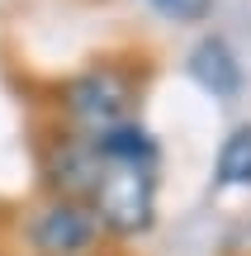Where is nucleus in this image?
Masks as SVG:
<instances>
[{"mask_svg":"<svg viewBox=\"0 0 251 256\" xmlns=\"http://www.w3.org/2000/svg\"><path fill=\"white\" fill-rule=\"evenodd\" d=\"M157 162H104L100 156V176L90 185V218L95 228L114 232V238H138L152 228L157 218Z\"/></svg>","mask_w":251,"mask_h":256,"instance_id":"nucleus-1","label":"nucleus"},{"mask_svg":"<svg viewBox=\"0 0 251 256\" xmlns=\"http://www.w3.org/2000/svg\"><path fill=\"white\" fill-rule=\"evenodd\" d=\"M71 124L81 128L85 138L104 133V128L128 124V104H133V81L119 72V66H95V72L76 76L62 95Z\"/></svg>","mask_w":251,"mask_h":256,"instance_id":"nucleus-2","label":"nucleus"},{"mask_svg":"<svg viewBox=\"0 0 251 256\" xmlns=\"http://www.w3.org/2000/svg\"><path fill=\"white\" fill-rule=\"evenodd\" d=\"M28 238L43 256H76L95 242V218L81 200H52L47 209H38Z\"/></svg>","mask_w":251,"mask_h":256,"instance_id":"nucleus-3","label":"nucleus"},{"mask_svg":"<svg viewBox=\"0 0 251 256\" xmlns=\"http://www.w3.org/2000/svg\"><path fill=\"white\" fill-rule=\"evenodd\" d=\"M190 72H195V81L204 86V90H214V95H233L237 86H242V66H237L233 48H228L223 38H204V43L190 52Z\"/></svg>","mask_w":251,"mask_h":256,"instance_id":"nucleus-4","label":"nucleus"},{"mask_svg":"<svg viewBox=\"0 0 251 256\" xmlns=\"http://www.w3.org/2000/svg\"><path fill=\"white\" fill-rule=\"evenodd\" d=\"M218 185L237 190V185H251V124L233 128L218 152Z\"/></svg>","mask_w":251,"mask_h":256,"instance_id":"nucleus-5","label":"nucleus"},{"mask_svg":"<svg viewBox=\"0 0 251 256\" xmlns=\"http://www.w3.org/2000/svg\"><path fill=\"white\" fill-rule=\"evenodd\" d=\"M157 5L176 19H204L209 14V0H157Z\"/></svg>","mask_w":251,"mask_h":256,"instance_id":"nucleus-6","label":"nucleus"}]
</instances>
